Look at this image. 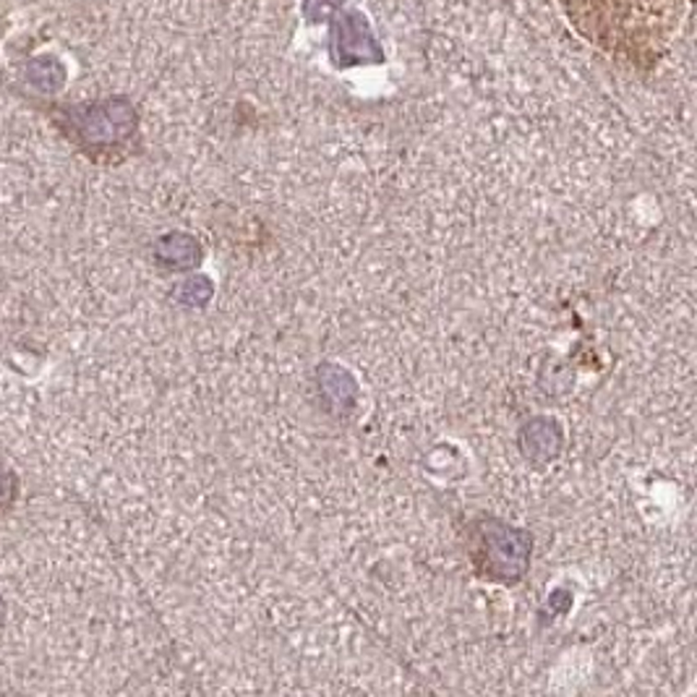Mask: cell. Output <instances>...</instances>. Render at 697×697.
<instances>
[{
    "mask_svg": "<svg viewBox=\"0 0 697 697\" xmlns=\"http://www.w3.org/2000/svg\"><path fill=\"white\" fill-rule=\"evenodd\" d=\"M588 43L635 69H650L674 43L689 0H559Z\"/></svg>",
    "mask_w": 697,
    "mask_h": 697,
    "instance_id": "obj_1",
    "label": "cell"
},
{
    "mask_svg": "<svg viewBox=\"0 0 697 697\" xmlns=\"http://www.w3.org/2000/svg\"><path fill=\"white\" fill-rule=\"evenodd\" d=\"M533 535L497 518H479L468 525V556L481 578L518 586L528 575Z\"/></svg>",
    "mask_w": 697,
    "mask_h": 697,
    "instance_id": "obj_2",
    "label": "cell"
},
{
    "mask_svg": "<svg viewBox=\"0 0 697 697\" xmlns=\"http://www.w3.org/2000/svg\"><path fill=\"white\" fill-rule=\"evenodd\" d=\"M73 118L86 142L97 146L120 144L137 131V116L126 99H107V103L82 107L73 113Z\"/></svg>",
    "mask_w": 697,
    "mask_h": 697,
    "instance_id": "obj_3",
    "label": "cell"
},
{
    "mask_svg": "<svg viewBox=\"0 0 697 697\" xmlns=\"http://www.w3.org/2000/svg\"><path fill=\"white\" fill-rule=\"evenodd\" d=\"M562 441L565 437H562V428L554 418H533L522 426L518 445L528 462L546 465L562 452Z\"/></svg>",
    "mask_w": 697,
    "mask_h": 697,
    "instance_id": "obj_4",
    "label": "cell"
},
{
    "mask_svg": "<svg viewBox=\"0 0 697 697\" xmlns=\"http://www.w3.org/2000/svg\"><path fill=\"white\" fill-rule=\"evenodd\" d=\"M334 48H340L338 56H334L338 58V66L364 63V60H368V52H371L377 60H381V52L377 50V45H374V37L371 32H368L366 19L358 16V13H351L347 22L343 26H338Z\"/></svg>",
    "mask_w": 697,
    "mask_h": 697,
    "instance_id": "obj_5",
    "label": "cell"
},
{
    "mask_svg": "<svg viewBox=\"0 0 697 697\" xmlns=\"http://www.w3.org/2000/svg\"><path fill=\"white\" fill-rule=\"evenodd\" d=\"M160 261L173 270H189L201 261V246L191 236H167L160 240Z\"/></svg>",
    "mask_w": 697,
    "mask_h": 697,
    "instance_id": "obj_6",
    "label": "cell"
},
{
    "mask_svg": "<svg viewBox=\"0 0 697 697\" xmlns=\"http://www.w3.org/2000/svg\"><path fill=\"white\" fill-rule=\"evenodd\" d=\"M26 79H29L37 90L52 92L66 82V69L58 58L39 56V58H32L29 66H26Z\"/></svg>",
    "mask_w": 697,
    "mask_h": 697,
    "instance_id": "obj_7",
    "label": "cell"
}]
</instances>
